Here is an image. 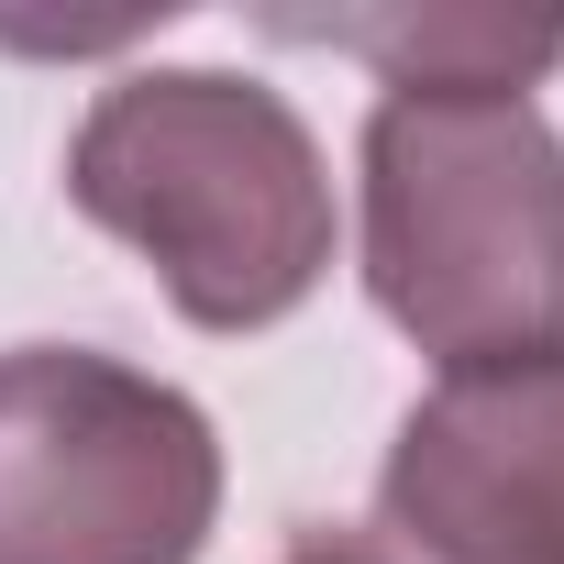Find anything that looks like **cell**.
<instances>
[{"instance_id": "1", "label": "cell", "mask_w": 564, "mask_h": 564, "mask_svg": "<svg viewBox=\"0 0 564 564\" xmlns=\"http://www.w3.org/2000/svg\"><path fill=\"white\" fill-rule=\"evenodd\" d=\"M67 199L122 232L199 333H265L333 276V166L232 67H133L67 144Z\"/></svg>"}, {"instance_id": "2", "label": "cell", "mask_w": 564, "mask_h": 564, "mask_svg": "<svg viewBox=\"0 0 564 564\" xmlns=\"http://www.w3.org/2000/svg\"><path fill=\"white\" fill-rule=\"evenodd\" d=\"M366 300L443 377L564 344V133L531 100L366 111Z\"/></svg>"}, {"instance_id": "3", "label": "cell", "mask_w": 564, "mask_h": 564, "mask_svg": "<svg viewBox=\"0 0 564 564\" xmlns=\"http://www.w3.org/2000/svg\"><path fill=\"white\" fill-rule=\"evenodd\" d=\"M221 520L210 410L122 355H0V564H199Z\"/></svg>"}, {"instance_id": "4", "label": "cell", "mask_w": 564, "mask_h": 564, "mask_svg": "<svg viewBox=\"0 0 564 564\" xmlns=\"http://www.w3.org/2000/svg\"><path fill=\"white\" fill-rule=\"evenodd\" d=\"M377 531L410 564H564V344L443 377L377 465Z\"/></svg>"}, {"instance_id": "5", "label": "cell", "mask_w": 564, "mask_h": 564, "mask_svg": "<svg viewBox=\"0 0 564 564\" xmlns=\"http://www.w3.org/2000/svg\"><path fill=\"white\" fill-rule=\"evenodd\" d=\"M265 34L366 56L388 100H520L564 56V12L509 23V12H265Z\"/></svg>"}, {"instance_id": "6", "label": "cell", "mask_w": 564, "mask_h": 564, "mask_svg": "<svg viewBox=\"0 0 564 564\" xmlns=\"http://www.w3.org/2000/svg\"><path fill=\"white\" fill-rule=\"evenodd\" d=\"M289 564H410L388 531H344V520H311L300 542H289Z\"/></svg>"}]
</instances>
